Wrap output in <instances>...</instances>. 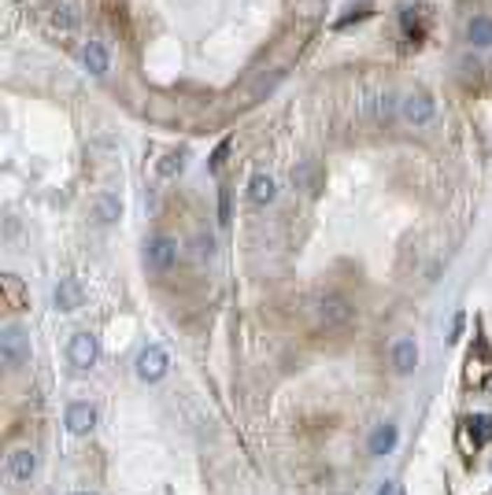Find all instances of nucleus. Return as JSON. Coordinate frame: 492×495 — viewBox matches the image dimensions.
<instances>
[{"label":"nucleus","mask_w":492,"mask_h":495,"mask_svg":"<svg viewBox=\"0 0 492 495\" xmlns=\"http://www.w3.org/2000/svg\"><path fill=\"white\" fill-rule=\"evenodd\" d=\"M466 425H470L474 444H489V440H492V422H489V418H482V414H477V418H470Z\"/></svg>","instance_id":"aec40b11"},{"label":"nucleus","mask_w":492,"mask_h":495,"mask_svg":"<svg viewBox=\"0 0 492 495\" xmlns=\"http://www.w3.org/2000/svg\"><path fill=\"white\" fill-rule=\"evenodd\" d=\"M0 359L8 370H22L30 362V336L22 333V325H4L0 333Z\"/></svg>","instance_id":"f257e3e1"},{"label":"nucleus","mask_w":492,"mask_h":495,"mask_svg":"<svg viewBox=\"0 0 492 495\" xmlns=\"http://www.w3.org/2000/svg\"><path fill=\"white\" fill-rule=\"evenodd\" d=\"M192 259H197V263H211L215 259V237L211 233H197V237H192Z\"/></svg>","instance_id":"f3484780"},{"label":"nucleus","mask_w":492,"mask_h":495,"mask_svg":"<svg viewBox=\"0 0 492 495\" xmlns=\"http://www.w3.org/2000/svg\"><path fill=\"white\" fill-rule=\"evenodd\" d=\"M37 473V454L30 447H15L4 459V477L11 480V485H30Z\"/></svg>","instance_id":"20e7f679"},{"label":"nucleus","mask_w":492,"mask_h":495,"mask_svg":"<svg viewBox=\"0 0 492 495\" xmlns=\"http://www.w3.org/2000/svg\"><path fill=\"white\" fill-rule=\"evenodd\" d=\"M396 440H400V433H396V425H378L370 433V440H367V447H370V454H393V447H396Z\"/></svg>","instance_id":"ddd939ff"},{"label":"nucleus","mask_w":492,"mask_h":495,"mask_svg":"<svg viewBox=\"0 0 492 495\" xmlns=\"http://www.w3.org/2000/svg\"><path fill=\"white\" fill-rule=\"evenodd\" d=\"M400 115H404V122H411L414 129H422V126H430L437 119V103L426 93H407L404 100H400Z\"/></svg>","instance_id":"7ed1b4c3"},{"label":"nucleus","mask_w":492,"mask_h":495,"mask_svg":"<svg viewBox=\"0 0 492 495\" xmlns=\"http://www.w3.org/2000/svg\"><path fill=\"white\" fill-rule=\"evenodd\" d=\"M226 152H230V141H223V145L215 148V155H211V171H223V163H226Z\"/></svg>","instance_id":"5701e85b"},{"label":"nucleus","mask_w":492,"mask_h":495,"mask_svg":"<svg viewBox=\"0 0 492 495\" xmlns=\"http://www.w3.org/2000/svg\"><path fill=\"white\" fill-rule=\"evenodd\" d=\"M82 307V285L74 278H63L56 285V310H78Z\"/></svg>","instance_id":"4468645a"},{"label":"nucleus","mask_w":492,"mask_h":495,"mask_svg":"<svg viewBox=\"0 0 492 495\" xmlns=\"http://www.w3.org/2000/svg\"><path fill=\"white\" fill-rule=\"evenodd\" d=\"M178 263V241L174 237H167V233H160V237H152L145 244V266L152 273H167Z\"/></svg>","instance_id":"f03ea898"},{"label":"nucleus","mask_w":492,"mask_h":495,"mask_svg":"<svg viewBox=\"0 0 492 495\" xmlns=\"http://www.w3.org/2000/svg\"><path fill=\"white\" fill-rule=\"evenodd\" d=\"M167 366H171V359H167V351L160 344H148L137 355V377L141 381H160V377L167 373Z\"/></svg>","instance_id":"423d86ee"},{"label":"nucleus","mask_w":492,"mask_h":495,"mask_svg":"<svg viewBox=\"0 0 492 495\" xmlns=\"http://www.w3.org/2000/svg\"><path fill=\"white\" fill-rule=\"evenodd\" d=\"M218 222H230V189H223V192H218Z\"/></svg>","instance_id":"4be33fe9"},{"label":"nucleus","mask_w":492,"mask_h":495,"mask_svg":"<svg viewBox=\"0 0 492 495\" xmlns=\"http://www.w3.org/2000/svg\"><path fill=\"white\" fill-rule=\"evenodd\" d=\"M56 26H63V30H74V26H78L74 8H56Z\"/></svg>","instance_id":"412c9836"},{"label":"nucleus","mask_w":492,"mask_h":495,"mask_svg":"<svg viewBox=\"0 0 492 495\" xmlns=\"http://www.w3.org/2000/svg\"><path fill=\"white\" fill-rule=\"evenodd\" d=\"M393 366L400 377L414 373V366H419V344L411 340V336H400V340L393 344Z\"/></svg>","instance_id":"1a4fd4ad"},{"label":"nucleus","mask_w":492,"mask_h":495,"mask_svg":"<svg viewBox=\"0 0 492 495\" xmlns=\"http://www.w3.org/2000/svg\"><path fill=\"white\" fill-rule=\"evenodd\" d=\"M466 41L474 48H492V19L489 15H474L466 22Z\"/></svg>","instance_id":"2eb2a0df"},{"label":"nucleus","mask_w":492,"mask_h":495,"mask_svg":"<svg viewBox=\"0 0 492 495\" xmlns=\"http://www.w3.org/2000/svg\"><path fill=\"white\" fill-rule=\"evenodd\" d=\"M67 359H71V366H78V370L97 366V359H100L97 336H93V333H74L71 344H67Z\"/></svg>","instance_id":"39448f33"},{"label":"nucleus","mask_w":492,"mask_h":495,"mask_svg":"<svg viewBox=\"0 0 492 495\" xmlns=\"http://www.w3.org/2000/svg\"><path fill=\"white\" fill-rule=\"evenodd\" d=\"M315 315L326 325H344L348 318H352V303H348L344 296H318L315 299Z\"/></svg>","instance_id":"0eeeda50"},{"label":"nucleus","mask_w":492,"mask_h":495,"mask_svg":"<svg viewBox=\"0 0 492 495\" xmlns=\"http://www.w3.org/2000/svg\"><path fill=\"white\" fill-rule=\"evenodd\" d=\"M274 196H278V185H274V178L270 174H252V181H248V200L255 203V207H267V203H274Z\"/></svg>","instance_id":"f8f14e48"},{"label":"nucleus","mask_w":492,"mask_h":495,"mask_svg":"<svg viewBox=\"0 0 492 495\" xmlns=\"http://www.w3.org/2000/svg\"><path fill=\"white\" fill-rule=\"evenodd\" d=\"M93 218L100 226H111L122 218V200L115 196V192H100V196L93 200Z\"/></svg>","instance_id":"9b49d317"},{"label":"nucleus","mask_w":492,"mask_h":495,"mask_svg":"<svg viewBox=\"0 0 492 495\" xmlns=\"http://www.w3.org/2000/svg\"><path fill=\"white\" fill-rule=\"evenodd\" d=\"M74 495H97V492H74Z\"/></svg>","instance_id":"393cba45"},{"label":"nucleus","mask_w":492,"mask_h":495,"mask_svg":"<svg viewBox=\"0 0 492 495\" xmlns=\"http://www.w3.org/2000/svg\"><path fill=\"white\" fill-rule=\"evenodd\" d=\"M181 166H185V152H167L155 171H160V178H174V174H181Z\"/></svg>","instance_id":"6ab92c4d"},{"label":"nucleus","mask_w":492,"mask_h":495,"mask_svg":"<svg viewBox=\"0 0 492 495\" xmlns=\"http://www.w3.org/2000/svg\"><path fill=\"white\" fill-rule=\"evenodd\" d=\"M97 425V410L89 407V403H71L67 407V429L74 436H89Z\"/></svg>","instance_id":"9d476101"},{"label":"nucleus","mask_w":492,"mask_h":495,"mask_svg":"<svg viewBox=\"0 0 492 495\" xmlns=\"http://www.w3.org/2000/svg\"><path fill=\"white\" fill-rule=\"evenodd\" d=\"M400 100L404 96H396V93H378L374 96V115H378L381 122H393L400 115Z\"/></svg>","instance_id":"dca6fc26"},{"label":"nucleus","mask_w":492,"mask_h":495,"mask_svg":"<svg viewBox=\"0 0 492 495\" xmlns=\"http://www.w3.org/2000/svg\"><path fill=\"white\" fill-rule=\"evenodd\" d=\"M311 174H315V163H300V166L293 171V185H296V189H307L311 196H318V185L311 181Z\"/></svg>","instance_id":"a211bd4d"},{"label":"nucleus","mask_w":492,"mask_h":495,"mask_svg":"<svg viewBox=\"0 0 492 495\" xmlns=\"http://www.w3.org/2000/svg\"><path fill=\"white\" fill-rule=\"evenodd\" d=\"M82 59H85V71L97 74V78H104V74H108V67H111V52H108V45H104V41H97V37H89V41H85Z\"/></svg>","instance_id":"6e6552de"},{"label":"nucleus","mask_w":492,"mask_h":495,"mask_svg":"<svg viewBox=\"0 0 492 495\" xmlns=\"http://www.w3.org/2000/svg\"><path fill=\"white\" fill-rule=\"evenodd\" d=\"M393 492H396V488H393V480H385V485L378 488V495H393Z\"/></svg>","instance_id":"b1692460"}]
</instances>
